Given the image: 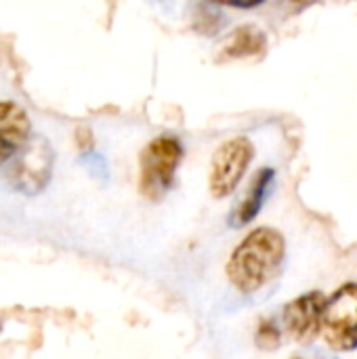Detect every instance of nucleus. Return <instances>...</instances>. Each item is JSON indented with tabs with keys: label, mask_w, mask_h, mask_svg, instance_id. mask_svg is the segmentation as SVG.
<instances>
[{
	"label": "nucleus",
	"mask_w": 357,
	"mask_h": 359,
	"mask_svg": "<svg viewBox=\"0 0 357 359\" xmlns=\"http://www.w3.org/2000/svg\"><path fill=\"white\" fill-rule=\"evenodd\" d=\"M217 4H225V6H236V8H255L259 4H263L265 0H213Z\"/></svg>",
	"instance_id": "nucleus-10"
},
{
	"label": "nucleus",
	"mask_w": 357,
	"mask_h": 359,
	"mask_svg": "<svg viewBox=\"0 0 357 359\" xmlns=\"http://www.w3.org/2000/svg\"><path fill=\"white\" fill-rule=\"evenodd\" d=\"M322 337L337 351L357 349V286L347 284L326 301Z\"/></svg>",
	"instance_id": "nucleus-4"
},
{
	"label": "nucleus",
	"mask_w": 357,
	"mask_h": 359,
	"mask_svg": "<svg viewBox=\"0 0 357 359\" xmlns=\"http://www.w3.org/2000/svg\"><path fill=\"white\" fill-rule=\"evenodd\" d=\"M284 238L276 229H255L234 250L227 263V276L231 284L244 294L259 292L278 273L284 261Z\"/></svg>",
	"instance_id": "nucleus-1"
},
{
	"label": "nucleus",
	"mask_w": 357,
	"mask_h": 359,
	"mask_svg": "<svg viewBox=\"0 0 357 359\" xmlns=\"http://www.w3.org/2000/svg\"><path fill=\"white\" fill-rule=\"evenodd\" d=\"M29 137V118L27 114L8 101L0 103V166L6 164Z\"/></svg>",
	"instance_id": "nucleus-7"
},
{
	"label": "nucleus",
	"mask_w": 357,
	"mask_h": 359,
	"mask_svg": "<svg viewBox=\"0 0 357 359\" xmlns=\"http://www.w3.org/2000/svg\"><path fill=\"white\" fill-rule=\"evenodd\" d=\"M183 158V147L173 137L151 141L141 154V191L149 200L162 198L175 179V170Z\"/></svg>",
	"instance_id": "nucleus-2"
},
{
	"label": "nucleus",
	"mask_w": 357,
	"mask_h": 359,
	"mask_svg": "<svg viewBox=\"0 0 357 359\" xmlns=\"http://www.w3.org/2000/svg\"><path fill=\"white\" fill-rule=\"evenodd\" d=\"M324 307H326V299L322 292H309L288 303L282 316L286 334L301 345H309L322 332Z\"/></svg>",
	"instance_id": "nucleus-6"
},
{
	"label": "nucleus",
	"mask_w": 357,
	"mask_h": 359,
	"mask_svg": "<svg viewBox=\"0 0 357 359\" xmlns=\"http://www.w3.org/2000/svg\"><path fill=\"white\" fill-rule=\"evenodd\" d=\"M6 170V181L21 194H38L46 187L53 172V149L46 139L27 141L13 158Z\"/></svg>",
	"instance_id": "nucleus-3"
},
{
	"label": "nucleus",
	"mask_w": 357,
	"mask_h": 359,
	"mask_svg": "<svg viewBox=\"0 0 357 359\" xmlns=\"http://www.w3.org/2000/svg\"><path fill=\"white\" fill-rule=\"evenodd\" d=\"M265 46V34L259 27L246 25L234 32L227 38V44L223 48L225 57H246V55H259Z\"/></svg>",
	"instance_id": "nucleus-9"
},
{
	"label": "nucleus",
	"mask_w": 357,
	"mask_h": 359,
	"mask_svg": "<svg viewBox=\"0 0 357 359\" xmlns=\"http://www.w3.org/2000/svg\"><path fill=\"white\" fill-rule=\"evenodd\" d=\"M252 156H255V147L246 137L229 139L215 151L210 164V181H208V187L215 198H225L238 187Z\"/></svg>",
	"instance_id": "nucleus-5"
},
{
	"label": "nucleus",
	"mask_w": 357,
	"mask_h": 359,
	"mask_svg": "<svg viewBox=\"0 0 357 359\" xmlns=\"http://www.w3.org/2000/svg\"><path fill=\"white\" fill-rule=\"evenodd\" d=\"M271 181H274V170H269V168H263V170L252 179L246 198L242 200V204L238 206V210H236V215H234V219H231L234 225H246V223H250V221L259 215V210H261V206H263V200H265V196H267V189H269Z\"/></svg>",
	"instance_id": "nucleus-8"
}]
</instances>
